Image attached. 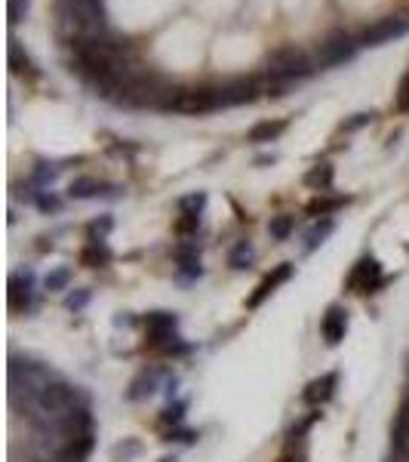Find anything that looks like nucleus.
<instances>
[{
	"mask_svg": "<svg viewBox=\"0 0 409 462\" xmlns=\"http://www.w3.org/2000/svg\"><path fill=\"white\" fill-rule=\"evenodd\" d=\"M34 404L37 410H40L43 416H53V419H59V416H65L68 410H74L77 404H83L80 392L68 382H62V379H50L40 392L34 394Z\"/></svg>",
	"mask_w": 409,
	"mask_h": 462,
	"instance_id": "f257e3e1",
	"label": "nucleus"
},
{
	"mask_svg": "<svg viewBox=\"0 0 409 462\" xmlns=\"http://www.w3.org/2000/svg\"><path fill=\"white\" fill-rule=\"evenodd\" d=\"M314 68L308 62V55L299 53L295 46H286V50H277L268 62V77L277 80V83H286V80H295V77H308Z\"/></svg>",
	"mask_w": 409,
	"mask_h": 462,
	"instance_id": "f03ea898",
	"label": "nucleus"
},
{
	"mask_svg": "<svg viewBox=\"0 0 409 462\" xmlns=\"http://www.w3.org/2000/svg\"><path fill=\"white\" fill-rule=\"evenodd\" d=\"M68 18L83 37H99L105 31L102 0H68Z\"/></svg>",
	"mask_w": 409,
	"mask_h": 462,
	"instance_id": "7ed1b4c3",
	"label": "nucleus"
},
{
	"mask_svg": "<svg viewBox=\"0 0 409 462\" xmlns=\"http://www.w3.org/2000/svg\"><path fill=\"white\" fill-rule=\"evenodd\" d=\"M382 284H385V277H382V265H378V259H373V256L357 259V265L351 268V274H348V290H351V293H357V296H369V293H376Z\"/></svg>",
	"mask_w": 409,
	"mask_h": 462,
	"instance_id": "20e7f679",
	"label": "nucleus"
},
{
	"mask_svg": "<svg viewBox=\"0 0 409 462\" xmlns=\"http://www.w3.org/2000/svg\"><path fill=\"white\" fill-rule=\"evenodd\" d=\"M173 108L185 111V114H207V111L222 108V92L219 90H179Z\"/></svg>",
	"mask_w": 409,
	"mask_h": 462,
	"instance_id": "39448f33",
	"label": "nucleus"
},
{
	"mask_svg": "<svg viewBox=\"0 0 409 462\" xmlns=\"http://www.w3.org/2000/svg\"><path fill=\"white\" fill-rule=\"evenodd\" d=\"M409 31V18L403 16H388V18H378L376 25H369L364 34H360V43L364 46H382L394 37H403Z\"/></svg>",
	"mask_w": 409,
	"mask_h": 462,
	"instance_id": "423d86ee",
	"label": "nucleus"
},
{
	"mask_svg": "<svg viewBox=\"0 0 409 462\" xmlns=\"http://www.w3.org/2000/svg\"><path fill=\"white\" fill-rule=\"evenodd\" d=\"M175 318L173 311H151L145 318V339L148 345H166L170 348V339H175Z\"/></svg>",
	"mask_w": 409,
	"mask_h": 462,
	"instance_id": "0eeeda50",
	"label": "nucleus"
},
{
	"mask_svg": "<svg viewBox=\"0 0 409 462\" xmlns=\"http://www.w3.org/2000/svg\"><path fill=\"white\" fill-rule=\"evenodd\" d=\"M348 333V308L345 305H329L320 318V336L327 339V345H339Z\"/></svg>",
	"mask_w": 409,
	"mask_h": 462,
	"instance_id": "6e6552de",
	"label": "nucleus"
},
{
	"mask_svg": "<svg viewBox=\"0 0 409 462\" xmlns=\"http://www.w3.org/2000/svg\"><path fill=\"white\" fill-rule=\"evenodd\" d=\"M354 53H357V43L351 41V37H345V34H336V37H329V41H323V43H320L317 62H320V65H327V68H332V65L348 62Z\"/></svg>",
	"mask_w": 409,
	"mask_h": 462,
	"instance_id": "1a4fd4ad",
	"label": "nucleus"
},
{
	"mask_svg": "<svg viewBox=\"0 0 409 462\" xmlns=\"http://www.w3.org/2000/svg\"><path fill=\"white\" fill-rule=\"evenodd\" d=\"M290 277H293V265H290V262H280V265L274 268V272H268V274L262 277V281H258L256 293L246 299V308H258V305H262V302H265L271 293H277V286L286 284V281H290Z\"/></svg>",
	"mask_w": 409,
	"mask_h": 462,
	"instance_id": "9d476101",
	"label": "nucleus"
},
{
	"mask_svg": "<svg viewBox=\"0 0 409 462\" xmlns=\"http://www.w3.org/2000/svg\"><path fill=\"white\" fill-rule=\"evenodd\" d=\"M336 385H339V373H323L317 379H311L308 388H305V404H311V407H320V404H327L332 394H336Z\"/></svg>",
	"mask_w": 409,
	"mask_h": 462,
	"instance_id": "9b49d317",
	"label": "nucleus"
},
{
	"mask_svg": "<svg viewBox=\"0 0 409 462\" xmlns=\"http://www.w3.org/2000/svg\"><path fill=\"white\" fill-rule=\"evenodd\" d=\"M222 105H246V102H253L256 99V80L253 77H237V80H231L228 87H222Z\"/></svg>",
	"mask_w": 409,
	"mask_h": 462,
	"instance_id": "f8f14e48",
	"label": "nucleus"
},
{
	"mask_svg": "<svg viewBox=\"0 0 409 462\" xmlns=\"http://www.w3.org/2000/svg\"><path fill=\"white\" fill-rule=\"evenodd\" d=\"M31 305V274L28 277H13L9 281V308L13 311H25Z\"/></svg>",
	"mask_w": 409,
	"mask_h": 462,
	"instance_id": "ddd939ff",
	"label": "nucleus"
},
{
	"mask_svg": "<svg viewBox=\"0 0 409 462\" xmlns=\"http://www.w3.org/2000/svg\"><path fill=\"white\" fill-rule=\"evenodd\" d=\"M283 129H286V120H262V124H256L253 129H249V142H256V145L274 142Z\"/></svg>",
	"mask_w": 409,
	"mask_h": 462,
	"instance_id": "4468645a",
	"label": "nucleus"
},
{
	"mask_svg": "<svg viewBox=\"0 0 409 462\" xmlns=\"http://www.w3.org/2000/svg\"><path fill=\"white\" fill-rule=\"evenodd\" d=\"M80 262L87 265V268H99V265H108L111 262V253H108V247L102 244V240H92V244L80 253Z\"/></svg>",
	"mask_w": 409,
	"mask_h": 462,
	"instance_id": "2eb2a0df",
	"label": "nucleus"
},
{
	"mask_svg": "<svg viewBox=\"0 0 409 462\" xmlns=\"http://www.w3.org/2000/svg\"><path fill=\"white\" fill-rule=\"evenodd\" d=\"M99 191H102V182L92 179V176H80V179H74L71 188H68V194H71V198H77V200H83V198H96Z\"/></svg>",
	"mask_w": 409,
	"mask_h": 462,
	"instance_id": "dca6fc26",
	"label": "nucleus"
},
{
	"mask_svg": "<svg viewBox=\"0 0 409 462\" xmlns=\"http://www.w3.org/2000/svg\"><path fill=\"white\" fill-rule=\"evenodd\" d=\"M305 185H311L314 191H327L332 185V166L329 163H317L308 176H305Z\"/></svg>",
	"mask_w": 409,
	"mask_h": 462,
	"instance_id": "f3484780",
	"label": "nucleus"
},
{
	"mask_svg": "<svg viewBox=\"0 0 409 462\" xmlns=\"http://www.w3.org/2000/svg\"><path fill=\"white\" fill-rule=\"evenodd\" d=\"M348 198H317L308 203V213L311 216H329V213H336L339 207H345Z\"/></svg>",
	"mask_w": 409,
	"mask_h": 462,
	"instance_id": "a211bd4d",
	"label": "nucleus"
},
{
	"mask_svg": "<svg viewBox=\"0 0 409 462\" xmlns=\"http://www.w3.org/2000/svg\"><path fill=\"white\" fill-rule=\"evenodd\" d=\"M154 388H157V376L151 373V376H138L136 382H133V388H129V401H142L145 394H154Z\"/></svg>",
	"mask_w": 409,
	"mask_h": 462,
	"instance_id": "6ab92c4d",
	"label": "nucleus"
},
{
	"mask_svg": "<svg viewBox=\"0 0 409 462\" xmlns=\"http://www.w3.org/2000/svg\"><path fill=\"white\" fill-rule=\"evenodd\" d=\"M293 228H295L293 216H274V219H271V225H268V231H271V237H274V240H286V237L293 235Z\"/></svg>",
	"mask_w": 409,
	"mask_h": 462,
	"instance_id": "aec40b11",
	"label": "nucleus"
},
{
	"mask_svg": "<svg viewBox=\"0 0 409 462\" xmlns=\"http://www.w3.org/2000/svg\"><path fill=\"white\" fill-rule=\"evenodd\" d=\"M136 456H142V444L133 441V438L114 447V462H133Z\"/></svg>",
	"mask_w": 409,
	"mask_h": 462,
	"instance_id": "412c9836",
	"label": "nucleus"
},
{
	"mask_svg": "<svg viewBox=\"0 0 409 462\" xmlns=\"http://www.w3.org/2000/svg\"><path fill=\"white\" fill-rule=\"evenodd\" d=\"M249 259H253V247L246 244V240H240V244L231 249V256H228V262L231 268H246L249 265Z\"/></svg>",
	"mask_w": 409,
	"mask_h": 462,
	"instance_id": "4be33fe9",
	"label": "nucleus"
},
{
	"mask_svg": "<svg viewBox=\"0 0 409 462\" xmlns=\"http://www.w3.org/2000/svg\"><path fill=\"white\" fill-rule=\"evenodd\" d=\"M329 231H332V222H329V219L320 222V225H314V228L308 231V237H305V240H308V244H305V249H314L317 244H323V237H327Z\"/></svg>",
	"mask_w": 409,
	"mask_h": 462,
	"instance_id": "5701e85b",
	"label": "nucleus"
},
{
	"mask_svg": "<svg viewBox=\"0 0 409 462\" xmlns=\"http://www.w3.org/2000/svg\"><path fill=\"white\" fill-rule=\"evenodd\" d=\"M71 284V268H55V272L46 277V290H65Z\"/></svg>",
	"mask_w": 409,
	"mask_h": 462,
	"instance_id": "b1692460",
	"label": "nucleus"
},
{
	"mask_svg": "<svg viewBox=\"0 0 409 462\" xmlns=\"http://www.w3.org/2000/svg\"><path fill=\"white\" fill-rule=\"evenodd\" d=\"M200 228V213H182V219L175 222V231L179 235H191V231Z\"/></svg>",
	"mask_w": 409,
	"mask_h": 462,
	"instance_id": "393cba45",
	"label": "nucleus"
},
{
	"mask_svg": "<svg viewBox=\"0 0 409 462\" xmlns=\"http://www.w3.org/2000/svg\"><path fill=\"white\" fill-rule=\"evenodd\" d=\"M28 13V0H9V22H22Z\"/></svg>",
	"mask_w": 409,
	"mask_h": 462,
	"instance_id": "a878e982",
	"label": "nucleus"
},
{
	"mask_svg": "<svg viewBox=\"0 0 409 462\" xmlns=\"http://www.w3.org/2000/svg\"><path fill=\"white\" fill-rule=\"evenodd\" d=\"M87 302H89V293H87V290H80V293H71L68 299H65V305H68L71 311H80V308H83V305H87Z\"/></svg>",
	"mask_w": 409,
	"mask_h": 462,
	"instance_id": "bb28decb",
	"label": "nucleus"
},
{
	"mask_svg": "<svg viewBox=\"0 0 409 462\" xmlns=\"http://www.w3.org/2000/svg\"><path fill=\"white\" fill-rule=\"evenodd\" d=\"M397 108L409 111V74H406L403 83H400V92H397Z\"/></svg>",
	"mask_w": 409,
	"mask_h": 462,
	"instance_id": "cd10ccee",
	"label": "nucleus"
},
{
	"mask_svg": "<svg viewBox=\"0 0 409 462\" xmlns=\"http://www.w3.org/2000/svg\"><path fill=\"white\" fill-rule=\"evenodd\" d=\"M203 200H207V198H203V194H191V198H185V200H182V207L188 210V213H200Z\"/></svg>",
	"mask_w": 409,
	"mask_h": 462,
	"instance_id": "c85d7f7f",
	"label": "nucleus"
},
{
	"mask_svg": "<svg viewBox=\"0 0 409 462\" xmlns=\"http://www.w3.org/2000/svg\"><path fill=\"white\" fill-rule=\"evenodd\" d=\"M182 410H185L182 404H175V407H166V410H163V422H179V419H182Z\"/></svg>",
	"mask_w": 409,
	"mask_h": 462,
	"instance_id": "c756f323",
	"label": "nucleus"
},
{
	"mask_svg": "<svg viewBox=\"0 0 409 462\" xmlns=\"http://www.w3.org/2000/svg\"><path fill=\"white\" fill-rule=\"evenodd\" d=\"M376 114H354V120H348L345 127L342 129H357V127H364V124H369V120H373Z\"/></svg>",
	"mask_w": 409,
	"mask_h": 462,
	"instance_id": "7c9ffc66",
	"label": "nucleus"
},
{
	"mask_svg": "<svg viewBox=\"0 0 409 462\" xmlns=\"http://www.w3.org/2000/svg\"><path fill=\"white\" fill-rule=\"evenodd\" d=\"M40 207L43 210H59V200L55 198H40Z\"/></svg>",
	"mask_w": 409,
	"mask_h": 462,
	"instance_id": "2f4dec72",
	"label": "nucleus"
},
{
	"mask_svg": "<svg viewBox=\"0 0 409 462\" xmlns=\"http://www.w3.org/2000/svg\"><path fill=\"white\" fill-rule=\"evenodd\" d=\"M280 462H305V456H293V453H286V456H280Z\"/></svg>",
	"mask_w": 409,
	"mask_h": 462,
	"instance_id": "473e14b6",
	"label": "nucleus"
}]
</instances>
